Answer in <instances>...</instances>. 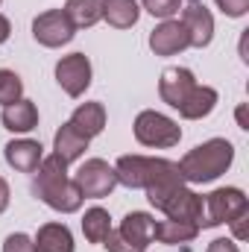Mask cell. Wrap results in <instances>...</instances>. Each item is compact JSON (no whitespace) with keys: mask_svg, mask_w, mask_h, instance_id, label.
Listing matches in <instances>:
<instances>
[{"mask_svg":"<svg viewBox=\"0 0 249 252\" xmlns=\"http://www.w3.org/2000/svg\"><path fill=\"white\" fill-rule=\"evenodd\" d=\"M32 193L53 211L59 214H73L82 208V193L76 188V182L67 176V161H62L56 153L41 158L35 179H32Z\"/></svg>","mask_w":249,"mask_h":252,"instance_id":"obj_1","label":"cell"},{"mask_svg":"<svg viewBox=\"0 0 249 252\" xmlns=\"http://www.w3.org/2000/svg\"><path fill=\"white\" fill-rule=\"evenodd\" d=\"M235 161V147L226 138H211L199 147H193L190 153L182 156L179 161V173L190 185H205L214 182L217 176H223Z\"/></svg>","mask_w":249,"mask_h":252,"instance_id":"obj_2","label":"cell"},{"mask_svg":"<svg viewBox=\"0 0 249 252\" xmlns=\"http://www.w3.org/2000/svg\"><path fill=\"white\" fill-rule=\"evenodd\" d=\"M115 176L118 185H126L132 190H147L150 185L161 182V179H173L182 176L179 164L170 158H150V156H121L115 164Z\"/></svg>","mask_w":249,"mask_h":252,"instance_id":"obj_3","label":"cell"},{"mask_svg":"<svg viewBox=\"0 0 249 252\" xmlns=\"http://www.w3.org/2000/svg\"><path fill=\"white\" fill-rule=\"evenodd\" d=\"M153 229H156L153 214L129 211L121 220V226L106 235L103 247L109 252H147V247L153 244Z\"/></svg>","mask_w":249,"mask_h":252,"instance_id":"obj_4","label":"cell"},{"mask_svg":"<svg viewBox=\"0 0 249 252\" xmlns=\"http://www.w3.org/2000/svg\"><path fill=\"white\" fill-rule=\"evenodd\" d=\"M135 141L144 144V147H156V150H167V147H176L182 141V126L176 124L173 118L156 112V109H147L135 118Z\"/></svg>","mask_w":249,"mask_h":252,"instance_id":"obj_5","label":"cell"},{"mask_svg":"<svg viewBox=\"0 0 249 252\" xmlns=\"http://www.w3.org/2000/svg\"><path fill=\"white\" fill-rule=\"evenodd\" d=\"M205 214H202V226L199 229H214V226H223L229 220H235L238 214L249 211V202H247V193L241 188H217L211 190L205 199Z\"/></svg>","mask_w":249,"mask_h":252,"instance_id":"obj_6","label":"cell"},{"mask_svg":"<svg viewBox=\"0 0 249 252\" xmlns=\"http://www.w3.org/2000/svg\"><path fill=\"white\" fill-rule=\"evenodd\" d=\"M73 182H76V188H79V193H82L85 199H103V196H109V193L115 190L118 176H115V167H112L109 161H103V158H88V161L76 170Z\"/></svg>","mask_w":249,"mask_h":252,"instance_id":"obj_7","label":"cell"},{"mask_svg":"<svg viewBox=\"0 0 249 252\" xmlns=\"http://www.w3.org/2000/svg\"><path fill=\"white\" fill-rule=\"evenodd\" d=\"M73 35H76V30L62 9H47L32 21V38L41 47H62Z\"/></svg>","mask_w":249,"mask_h":252,"instance_id":"obj_8","label":"cell"},{"mask_svg":"<svg viewBox=\"0 0 249 252\" xmlns=\"http://www.w3.org/2000/svg\"><path fill=\"white\" fill-rule=\"evenodd\" d=\"M56 82L67 97H82L91 85V62L85 53H70L56 62Z\"/></svg>","mask_w":249,"mask_h":252,"instance_id":"obj_9","label":"cell"},{"mask_svg":"<svg viewBox=\"0 0 249 252\" xmlns=\"http://www.w3.org/2000/svg\"><path fill=\"white\" fill-rule=\"evenodd\" d=\"M187 6L182 9V24L187 30V41L190 47H208L211 38H214V18L211 12L205 9L202 0H185Z\"/></svg>","mask_w":249,"mask_h":252,"instance_id":"obj_10","label":"cell"},{"mask_svg":"<svg viewBox=\"0 0 249 252\" xmlns=\"http://www.w3.org/2000/svg\"><path fill=\"white\" fill-rule=\"evenodd\" d=\"M158 211H164L167 220H185V223H196V226H202L205 205H202V196H199V193H193L190 188L182 185V188H176L164 202H161Z\"/></svg>","mask_w":249,"mask_h":252,"instance_id":"obj_11","label":"cell"},{"mask_svg":"<svg viewBox=\"0 0 249 252\" xmlns=\"http://www.w3.org/2000/svg\"><path fill=\"white\" fill-rule=\"evenodd\" d=\"M185 47H190L187 30H185V24L176 21V18L161 21V24L150 32V50H153L156 56H176V53H182Z\"/></svg>","mask_w":249,"mask_h":252,"instance_id":"obj_12","label":"cell"},{"mask_svg":"<svg viewBox=\"0 0 249 252\" xmlns=\"http://www.w3.org/2000/svg\"><path fill=\"white\" fill-rule=\"evenodd\" d=\"M199 82H196V76H193V70H187V67H167L164 73H161V79H158V97L170 106V109H179L182 103H185V97L196 88Z\"/></svg>","mask_w":249,"mask_h":252,"instance_id":"obj_13","label":"cell"},{"mask_svg":"<svg viewBox=\"0 0 249 252\" xmlns=\"http://www.w3.org/2000/svg\"><path fill=\"white\" fill-rule=\"evenodd\" d=\"M3 156H6V164L15 167L18 173H35L44 158V147L32 138H18L3 147Z\"/></svg>","mask_w":249,"mask_h":252,"instance_id":"obj_14","label":"cell"},{"mask_svg":"<svg viewBox=\"0 0 249 252\" xmlns=\"http://www.w3.org/2000/svg\"><path fill=\"white\" fill-rule=\"evenodd\" d=\"M67 124L73 126L82 138L91 141V138H97L106 129V106L103 103H79Z\"/></svg>","mask_w":249,"mask_h":252,"instance_id":"obj_15","label":"cell"},{"mask_svg":"<svg viewBox=\"0 0 249 252\" xmlns=\"http://www.w3.org/2000/svg\"><path fill=\"white\" fill-rule=\"evenodd\" d=\"M0 121H3V126H6L9 132L24 135V132H32V129L38 126V109H35V103H32V100H24V97H21V100H15V103L3 106Z\"/></svg>","mask_w":249,"mask_h":252,"instance_id":"obj_16","label":"cell"},{"mask_svg":"<svg viewBox=\"0 0 249 252\" xmlns=\"http://www.w3.org/2000/svg\"><path fill=\"white\" fill-rule=\"evenodd\" d=\"M32 247L35 252H73V235L64 223H44Z\"/></svg>","mask_w":249,"mask_h":252,"instance_id":"obj_17","label":"cell"},{"mask_svg":"<svg viewBox=\"0 0 249 252\" xmlns=\"http://www.w3.org/2000/svg\"><path fill=\"white\" fill-rule=\"evenodd\" d=\"M217 91L211 88V85H196L190 94L185 97V103L179 106V115L185 118V121H199V118H208L211 112H214V106H217Z\"/></svg>","mask_w":249,"mask_h":252,"instance_id":"obj_18","label":"cell"},{"mask_svg":"<svg viewBox=\"0 0 249 252\" xmlns=\"http://www.w3.org/2000/svg\"><path fill=\"white\" fill-rule=\"evenodd\" d=\"M199 235L196 223H185V220H161L153 229V241L167 244V247H179V244H190Z\"/></svg>","mask_w":249,"mask_h":252,"instance_id":"obj_19","label":"cell"},{"mask_svg":"<svg viewBox=\"0 0 249 252\" xmlns=\"http://www.w3.org/2000/svg\"><path fill=\"white\" fill-rule=\"evenodd\" d=\"M53 150H56V156H59L62 161L70 164V161L82 158V153L88 150V138H82L70 124H62V129H59L56 138H53Z\"/></svg>","mask_w":249,"mask_h":252,"instance_id":"obj_20","label":"cell"},{"mask_svg":"<svg viewBox=\"0 0 249 252\" xmlns=\"http://www.w3.org/2000/svg\"><path fill=\"white\" fill-rule=\"evenodd\" d=\"M73 30H88L103 18V3L100 0H67L62 9Z\"/></svg>","mask_w":249,"mask_h":252,"instance_id":"obj_21","label":"cell"},{"mask_svg":"<svg viewBox=\"0 0 249 252\" xmlns=\"http://www.w3.org/2000/svg\"><path fill=\"white\" fill-rule=\"evenodd\" d=\"M103 3V18L115 27V30H129L138 24V0H100Z\"/></svg>","mask_w":249,"mask_h":252,"instance_id":"obj_22","label":"cell"},{"mask_svg":"<svg viewBox=\"0 0 249 252\" xmlns=\"http://www.w3.org/2000/svg\"><path fill=\"white\" fill-rule=\"evenodd\" d=\"M82 232H85V238H88L91 244H103L106 235L112 232V217H109V211L100 208V205L88 208L85 217H82Z\"/></svg>","mask_w":249,"mask_h":252,"instance_id":"obj_23","label":"cell"},{"mask_svg":"<svg viewBox=\"0 0 249 252\" xmlns=\"http://www.w3.org/2000/svg\"><path fill=\"white\" fill-rule=\"evenodd\" d=\"M21 94H24V82H21V76H18L15 70L0 67V106H9V103L21 100Z\"/></svg>","mask_w":249,"mask_h":252,"instance_id":"obj_24","label":"cell"},{"mask_svg":"<svg viewBox=\"0 0 249 252\" xmlns=\"http://www.w3.org/2000/svg\"><path fill=\"white\" fill-rule=\"evenodd\" d=\"M141 3H144V9H147L153 18H161V21L173 18V15L182 9V0H141Z\"/></svg>","mask_w":249,"mask_h":252,"instance_id":"obj_25","label":"cell"},{"mask_svg":"<svg viewBox=\"0 0 249 252\" xmlns=\"http://www.w3.org/2000/svg\"><path fill=\"white\" fill-rule=\"evenodd\" d=\"M3 252H35V247H32V238H30V235L12 232V235L3 241Z\"/></svg>","mask_w":249,"mask_h":252,"instance_id":"obj_26","label":"cell"},{"mask_svg":"<svg viewBox=\"0 0 249 252\" xmlns=\"http://www.w3.org/2000/svg\"><path fill=\"white\" fill-rule=\"evenodd\" d=\"M214 3H217L220 12L229 15V18H244L249 12V0H214Z\"/></svg>","mask_w":249,"mask_h":252,"instance_id":"obj_27","label":"cell"},{"mask_svg":"<svg viewBox=\"0 0 249 252\" xmlns=\"http://www.w3.org/2000/svg\"><path fill=\"white\" fill-rule=\"evenodd\" d=\"M205 252H241V250H238V244H235L232 238H217V241L208 244Z\"/></svg>","mask_w":249,"mask_h":252,"instance_id":"obj_28","label":"cell"},{"mask_svg":"<svg viewBox=\"0 0 249 252\" xmlns=\"http://www.w3.org/2000/svg\"><path fill=\"white\" fill-rule=\"evenodd\" d=\"M247 220H249V211L238 214L235 220H229V223H232V232H235V241H244V238H247Z\"/></svg>","mask_w":249,"mask_h":252,"instance_id":"obj_29","label":"cell"},{"mask_svg":"<svg viewBox=\"0 0 249 252\" xmlns=\"http://www.w3.org/2000/svg\"><path fill=\"white\" fill-rule=\"evenodd\" d=\"M9 196H12V193H9V185H6V179L0 176V214L9 208Z\"/></svg>","mask_w":249,"mask_h":252,"instance_id":"obj_30","label":"cell"},{"mask_svg":"<svg viewBox=\"0 0 249 252\" xmlns=\"http://www.w3.org/2000/svg\"><path fill=\"white\" fill-rule=\"evenodd\" d=\"M9 32H12V24H9V18H6V15H0V44L9 38Z\"/></svg>","mask_w":249,"mask_h":252,"instance_id":"obj_31","label":"cell"},{"mask_svg":"<svg viewBox=\"0 0 249 252\" xmlns=\"http://www.w3.org/2000/svg\"><path fill=\"white\" fill-rule=\"evenodd\" d=\"M0 3H3V0H0Z\"/></svg>","mask_w":249,"mask_h":252,"instance_id":"obj_32","label":"cell"}]
</instances>
